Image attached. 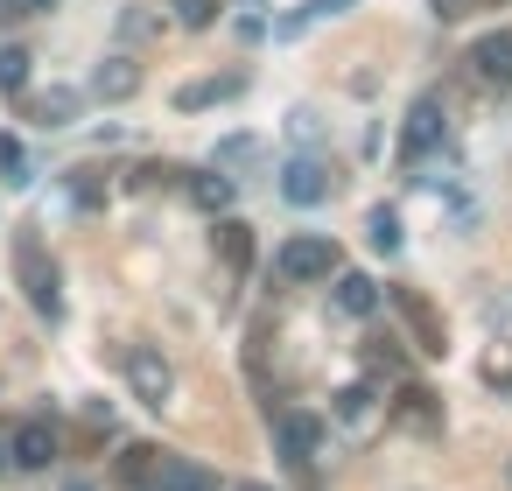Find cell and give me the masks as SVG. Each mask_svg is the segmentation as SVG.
Returning a JSON list of instances; mask_svg holds the SVG:
<instances>
[{"mask_svg":"<svg viewBox=\"0 0 512 491\" xmlns=\"http://www.w3.org/2000/svg\"><path fill=\"white\" fill-rule=\"evenodd\" d=\"M316 435H323L316 414H281V421H274V442H281L288 463H309V456H316Z\"/></svg>","mask_w":512,"mask_h":491,"instance_id":"obj_9","label":"cell"},{"mask_svg":"<svg viewBox=\"0 0 512 491\" xmlns=\"http://www.w3.org/2000/svg\"><path fill=\"white\" fill-rule=\"evenodd\" d=\"M239 85H246L239 71H232V78H204V85H183V92H176V106H183V113H204V106H218V99H232Z\"/></svg>","mask_w":512,"mask_h":491,"instance_id":"obj_13","label":"cell"},{"mask_svg":"<svg viewBox=\"0 0 512 491\" xmlns=\"http://www.w3.org/2000/svg\"><path fill=\"white\" fill-rule=\"evenodd\" d=\"M218 246H225V260H232V267H246V260H253V239H246L239 225H225V239H218Z\"/></svg>","mask_w":512,"mask_h":491,"instance_id":"obj_21","label":"cell"},{"mask_svg":"<svg viewBox=\"0 0 512 491\" xmlns=\"http://www.w3.org/2000/svg\"><path fill=\"white\" fill-rule=\"evenodd\" d=\"M365 239H372L379 260H393V253H400V211H393V204H372V211H365Z\"/></svg>","mask_w":512,"mask_h":491,"instance_id":"obj_11","label":"cell"},{"mask_svg":"<svg viewBox=\"0 0 512 491\" xmlns=\"http://www.w3.org/2000/svg\"><path fill=\"white\" fill-rule=\"evenodd\" d=\"M337 309L344 316H372L379 309V281L372 274H337Z\"/></svg>","mask_w":512,"mask_h":491,"instance_id":"obj_12","label":"cell"},{"mask_svg":"<svg viewBox=\"0 0 512 491\" xmlns=\"http://www.w3.org/2000/svg\"><path fill=\"white\" fill-rule=\"evenodd\" d=\"M505 484H512V463H505Z\"/></svg>","mask_w":512,"mask_h":491,"instance_id":"obj_26","label":"cell"},{"mask_svg":"<svg viewBox=\"0 0 512 491\" xmlns=\"http://www.w3.org/2000/svg\"><path fill=\"white\" fill-rule=\"evenodd\" d=\"M176 22L183 29H211L218 22V0H176Z\"/></svg>","mask_w":512,"mask_h":491,"instance_id":"obj_20","label":"cell"},{"mask_svg":"<svg viewBox=\"0 0 512 491\" xmlns=\"http://www.w3.org/2000/svg\"><path fill=\"white\" fill-rule=\"evenodd\" d=\"M281 197H288L295 211H316V204L330 197V169H323L316 155H295V162L281 169Z\"/></svg>","mask_w":512,"mask_h":491,"instance_id":"obj_4","label":"cell"},{"mask_svg":"<svg viewBox=\"0 0 512 491\" xmlns=\"http://www.w3.org/2000/svg\"><path fill=\"white\" fill-rule=\"evenodd\" d=\"M8 463H15V470H50V463H57V428H50V421H22V428L8 435Z\"/></svg>","mask_w":512,"mask_h":491,"instance_id":"obj_5","label":"cell"},{"mask_svg":"<svg viewBox=\"0 0 512 491\" xmlns=\"http://www.w3.org/2000/svg\"><path fill=\"white\" fill-rule=\"evenodd\" d=\"M344 260H337V246L323 239V232H295L288 246H281V260H274V274L288 281V288H302V281H330Z\"/></svg>","mask_w":512,"mask_h":491,"instance_id":"obj_1","label":"cell"},{"mask_svg":"<svg viewBox=\"0 0 512 491\" xmlns=\"http://www.w3.org/2000/svg\"><path fill=\"white\" fill-rule=\"evenodd\" d=\"M428 148H442V99H414V113L400 120V155L414 162Z\"/></svg>","mask_w":512,"mask_h":491,"instance_id":"obj_6","label":"cell"},{"mask_svg":"<svg viewBox=\"0 0 512 491\" xmlns=\"http://www.w3.org/2000/svg\"><path fill=\"white\" fill-rule=\"evenodd\" d=\"M211 484H218V477H211L204 463H190V456H169V449H162L141 491H211Z\"/></svg>","mask_w":512,"mask_h":491,"instance_id":"obj_7","label":"cell"},{"mask_svg":"<svg viewBox=\"0 0 512 491\" xmlns=\"http://www.w3.org/2000/svg\"><path fill=\"white\" fill-rule=\"evenodd\" d=\"M0 470H8V428H0Z\"/></svg>","mask_w":512,"mask_h":491,"instance_id":"obj_25","label":"cell"},{"mask_svg":"<svg viewBox=\"0 0 512 491\" xmlns=\"http://www.w3.org/2000/svg\"><path fill=\"white\" fill-rule=\"evenodd\" d=\"M246 155H253V141H246V134H232V141L218 148V162H246Z\"/></svg>","mask_w":512,"mask_h":491,"instance_id":"obj_23","label":"cell"},{"mask_svg":"<svg viewBox=\"0 0 512 491\" xmlns=\"http://www.w3.org/2000/svg\"><path fill=\"white\" fill-rule=\"evenodd\" d=\"M71 491H85V484H71Z\"/></svg>","mask_w":512,"mask_h":491,"instance_id":"obj_28","label":"cell"},{"mask_svg":"<svg viewBox=\"0 0 512 491\" xmlns=\"http://www.w3.org/2000/svg\"><path fill=\"white\" fill-rule=\"evenodd\" d=\"M36 8H57V0H22V15H36Z\"/></svg>","mask_w":512,"mask_h":491,"instance_id":"obj_24","label":"cell"},{"mask_svg":"<svg viewBox=\"0 0 512 491\" xmlns=\"http://www.w3.org/2000/svg\"><path fill=\"white\" fill-rule=\"evenodd\" d=\"M22 85H29V50L8 43V50H0V92H22Z\"/></svg>","mask_w":512,"mask_h":491,"instance_id":"obj_18","label":"cell"},{"mask_svg":"<svg viewBox=\"0 0 512 491\" xmlns=\"http://www.w3.org/2000/svg\"><path fill=\"white\" fill-rule=\"evenodd\" d=\"M232 197H239V190H232V176H211V169H204V176H190V204H197V211H232Z\"/></svg>","mask_w":512,"mask_h":491,"instance_id":"obj_14","label":"cell"},{"mask_svg":"<svg viewBox=\"0 0 512 491\" xmlns=\"http://www.w3.org/2000/svg\"><path fill=\"white\" fill-rule=\"evenodd\" d=\"M246 491H267V484H246Z\"/></svg>","mask_w":512,"mask_h":491,"instance_id":"obj_27","label":"cell"},{"mask_svg":"<svg viewBox=\"0 0 512 491\" xmlns=\"http://www.w3.org/2000/svg\"><path fill=\"white\" fill-rule=\"evenodd\" d=\"M127 386H134V400L155 407V414L176 400V372H169V358H162L155 344H134V351H127Z\"/></svg>","mask_w":512,"mask_h":491,"instance_id":"obj_2","label":"cell"},{"mask_svg":"<svg viewBox=\"0 0 512 491\" xmlns=\"http://www.w3.org/2000/svg\"><path fill=\"white\" fill-rule=\"evenodd\" d=\"M71 113H78V92H50V99H36V120H43V127H71Z\"/></svg>","mask_w":512,"mask_h":491,"instance_id":"obj_17","label":"cell"},{"mask_svg":"<svg viewBox=\"0 0 512 491\" xmlns=\"http://www.w3.org/2000/svg\"><path fill=\"white\" fill-rule=\"evenodd\" d=\"M365 414H372V386L358 379V386H344V393H337V421H365Z\"/></svg>","mask_w":512,"mask_h":491,"instance_id":"obj_19","label":"cell"},{"mask_svg":"<svg viewBox=\"0 0 512 491\" xmlns=\"http://www.w3.org/2000/svg\"><path fill=\"white\" fill-rule=\"evenodd\" d=\"M288 134H295V141H316V113L295 106V113H288Z\"/></svg>","mask_w":512,"mask_h":491,"instance_id":"obj_22","label":"cell"},{"mask_svg":"<svg viewBox=\"0 0 512 491\" xmlns=\"http://www.w3.org/2000/svg\"><path fill=\"white\" fill-rule=\"evenodd\" d=\"M15 267H22V281H29V302L57 323V316H64V295H57V267L43 260V246H36V239H22V246H15Z\"/></svg>","mask_w":512,"mask_h":491,"instance_id":"obj_3","label":"cell"},{"mask_svg":"<svg viewBox=\"0 0 512 491\" xmlns=\"http://www.w3.org/2000/svg\"><path fill=\"white\" fill-rule=\"evenodd\" d=\"M470 64H477V78H484V85H505V78H512V29L477 36V43H470Z\"/></svg>","mask_w":512,"mask_h":491,"instance_id":"obj_8","label":"cell"},{"mask_svg":"<svg viewBox=\"0 0 512 491\" xmlns=\"http://www.w3.org/2000/svg\"><path fill=\"white\" fill-rule=\"evenodd\" d=\"M0 169H8V190H29V183H36V176H29V155H22L15 134H0Z\"/></svg>","mask_w":512,"mask_h":491,"instance_id":"obj_16","label":"cell"},{"mask_svg":"<svg viewBox=\"0 0 512 491\" xmlns=\"http://www.w3.org/2000/svg\"><path fill=\"white\" fill-rule=\"evenodd\" d=\"M92 92H99V99H134V92H141V71H134L127 57H106V64L92 71Z\"/></svg>","mask_w":512,"mask_h":491,"instance_id":"obj_10","label":"cell"},{"mask_svg":"<svg viewBox=\"0 0 512 491\" xmlns=\"http://www.w3.org/2000/svg\"><path fill=\"white\" fill-rule=\"evenodd\" d=\"M400 421H407V428H421V435H435V428H442L435 393H428V386H407V393H400Z\"/></svg>","mask_w":512,"mask_h":491,"instance_id":"obj_15","label":"cell"}]
</instances>
